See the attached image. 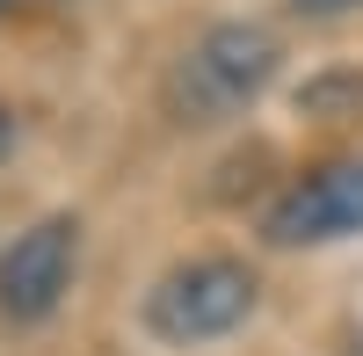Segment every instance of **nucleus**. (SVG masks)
Listing matches in <instances>:
<instances>
[{"label": "nucleus", "instance_id": "1", "mask_svg": "<svg viewBox=\"0 0 363 356\" xmlns=\"http://www.w3.org/2000/svg\"><path fill=\"white\" fill-rule=\"evenodd\" d=\"M255 269L233 255H203V262H182L153 284V299H145V328L153 342L167 349H196V342H225L240 320L255 313Z\"/></svg>", "mask_w": 363, "mask_h": 356}, {"label": "nucleus", "instance_id": "2", "mask_svg": "<svg viewBox=\"0 0 363 356\" xmlns=\"http://www.w3.org/2000/svg\"><path fill=\"white\" fill-rule=\"evenodd\" d=\"M269 73H277V37L255 22H218L182 58V109L189 116H233L269 87Z\"/></svg>", "mask_w": 363, "mask_h": 356}, {"label": "nucleus", "instance_id": "3", "mask_svg": "<svg viewBox=\"0 0 363 356\" xmlns=\"http://www.w3.org/2000/svg\"><path fill=\"white\" fill-rule=\"evenodd\" d=\"M80 262V226L73 218H37L29 233H15L8 255H0V313L15 328H37V320L58 313Z\"/></svg>", "mask_w": 363, "mask_h": 356}, {"label": "nucleus", "instance_id": "4", "mask_svg": "<svg viewBox=\"0 0 363 356\" xmlns=\"http://www.w3.org/2000/svg\"><path fill=\"white\" fill-rule=\"evenodd\" d=\"M349 233H363V160L313 167L269 211V240L277 247H320V240H349Z\"/></svg>", "mask_w": 363, "mask_h": 356}, {"label": "nucleus", "instance_id": "5", "mask_svg": "<svg viewBox=\"0 0 363 356\" xmlns=\"http://www.w3.org/2000/svg\"><path fill=\"white\" fill-rule=\"evenodd\" d=\"M306 15H342V8H356V0H298Z\"/></svg>", "mask_w": 363, "mask_h": 356}, {"label": "nucleus", "instance_id": "6", "mask_svg": "<svg viewBox=\"0 0 363 356\" xmlns=\"http://www.w3.org/2000/svg\"><path fill=\"white\" fill-rule=\"evenodd\" d=\"M15 8H22V0H0V15H15Z\"/></svg>", "mask_w": 363, "mask_h": 356}, {"label": "nucleus", "instance_id": "7", "mask_svg": "<svg viewBox=\"0 0 363 356\" xmlns=\"http://www.w3.org/2000/svg\"><path fill=\"white\" fill-rule=\"evenodd\" d=\"M0 145H8V116H0Z\"/></svg>", "mask_w": 363, "mask_h": 356}]
</instances>
